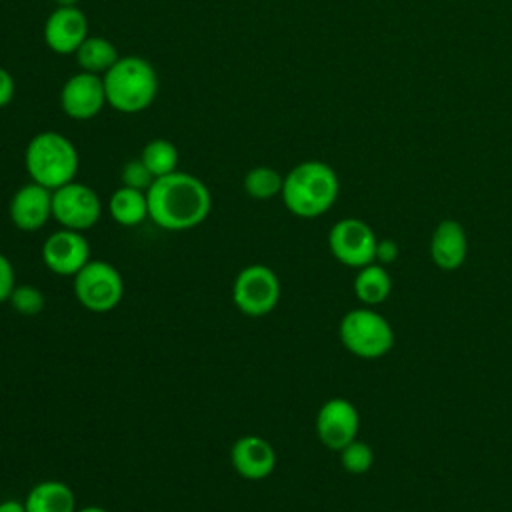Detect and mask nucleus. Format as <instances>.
I'll return each mask as SVG.
<instances>
[{
	"instance_id": "nucleus-15",
	"label": "nucleus",
	"mask_w": 512,
	"mask_h": 512,
	"mask_svg": "<svg viewBox=\"0 0 512 512\" xmlns=\"http://www.w3.org/2000/svg\"><path fill=\"white\" fill-rule=\"evenodd\" d=\"M230 464L244 480H264L276 468V452L266 438L244 434L230 448Z\"/></svg>"
},
{
	"instance_id": "nucleus-10",
	"label": "nucleus",
	"mask_w": 512,
	"mask_h": 512,
	"mask_svg": "<svg viewBox=\"0 0 512 512\" xmlns=\"http://www.w3.org/2000/svg\"><path fill=\"white\" fill-rule=\"evenodd\" d=\"M316 436L328 450L340 452L346 444L358 438L360 414L346 398H330L316 412Z\"/></svg>"
},
{
	"instance_id": "nucleus-30",
	"label": "nucleus",
	"mask_w": 512,
	"mask_h": 512,
	"mask_svg": "<svg viewBox=\"0 0 512 512\" xmlns=\"http://www.w3.org/2000/svg\"><path fill=\"white\" fill-rule=\"evenodd\" d=\"M76 512H108V510L102 506H96V504H88L84 508H76Z\"/></svg>"
},
{
	"instance_id": "nucleus-22",
	"label": "nucleus",
	"mask_w": 512,
	"mask_h": 512,
	"mask_svg": "<svg viewBox=\"0 0 512 512\" xmlns=\"http://www.w3.org/2000/svg\"><path fill=\"white\" fill-rule=\"evenodd\" d=\"M284 184V174L272 166H254L244 174V192L254 200H270L280 196Z\"/></svg>"
},
{
	"instance_id": "nucleus-31",
	"label": "nucleus",
	"mask_w": 512,
	"mask_h": 512,
	"mask_svg": "<svg viewBox=\"0 0 512 512\" xmlns=\"http://www.w3.org/2000/svg\"><path fill=\"white\" fill-rule=\"evenodd\" d=\"M80 0H54L56 6H78Z\"/></svg>"
},
{
	"instance_id": "nucleus-24",
	"label": "nucleus",
	"mask_w": 512,
	"mask_h": 512,
	"mask_svg": "<svg viewBox=\"0 0 512 512\" xmlns=\"http://www.w3.org/2000/svg\"><path fill=\"white\" fill-rule=\"evenodd\" d=\"M8 304L20 316H36L44 310L46 300L40 288L32 284H16L8 298Z\"/></svg>"
},
{
	"instance_id": "nucleus-12",
	"label": "nucleus",
	"mask_w": 512,
	"mask_h": 512,
	"mask_svg": "<svg viewBox=\"0 0 512 512\" xmlns=\"http://www.w3.org/2000/svg\"><path fill=\"white\" fill-rule=\"evenodd\" d=\"M90 260V244L84 232L60 228L42 244L44 266L58 276H76Z\"/></svg>"
},
{
	"instance_id": "nucleus-9",
	"label": "nucleus",
	"mask_w": 512,
	"mask_h": 512,
	"mask_svg": "<svg viewBox=\"0 0 512 512\" xmlns=\"http://www.w3.org/2000/svg\"><path fill=\"white\" fill-rule=\"evenodd\" d=\"M378 238L370 224L360 218H340L328 232L330 254L348 268H362L376 262Z\"/></svg>"
},
{
	"instance_id": "nucleus-23",
	"label": "nucleus",
	"mask_w": 512,
	"mask_h": 512,
	"mask_svg": "<svg viewBox=\"0 0 512 512\" xmlns=\"http://www.w3.org/2000/svg\"><path fill=\"white\" fill-rule=\"evenodd\" d=\"M338 454H340L342 468L354 476L366 474L374 464V450L358 438L352 440L350 444H346Z\"/></svg>"
},
{
	"instance_id": "nucleus-25",
	"label": "nucleus",
	"mask_w": 512,
	"mask_h": 512,
	"mask_svg": "<svg viewBox=\"0 0 512 512\" xmlns=\"http://www.w3.org/2000/svg\"><path fill=\"white\" fill-rule=\"evenodd\" d=\"M120 180H122V186H128V188H134V190H142L146 192L152 182L156 180L152 176V172L148 170V166L142 162V158H132L128 160L122 170H120Z\"/></svg>"
},
{
	"instance_id": "nucleus-3",
	"label": "nucleus",
	"mask_w": 512,
	"mask_h": 512,
	"mask_svg": "<svg viewBox=\"0 0 512 512\" xmlns=\"http://www.w3.org/2000/svg\"><path fill=\"white\" fill-rule=\"evenodd\" d=\"M80 156L74 142L54 130L34 134L24 148V168L32 182L56 190L76 180Z\"/></svg>"
},
{
	"instance_id": "nucleus-28",
	"label": "nucleus",
	"mask_w": 512,
	"mask_h": 512,
	"mask_svg": "<svg viewBox=\"0 0 512 512\" xmlns=\"http://www.w3.org/2000/svg\"><path fill=\"white\" fill-rule=\"evenodd\" d=\"M14 92H16V84H14L12 74L4 66H0V108L8 106L12 102Z\"/></svg>"
},
{
	"instance_id": "nucleus-1",
	"label": "nucleus",
	"mask_w": 512,
	"mask_h": 512,
	"mask_svg": "<svg viewBox=\"0 0 512 512\" xmlns=\"http://www.w3.org/2000/svg\"><path fill=\"white\" fill-rule=\"evenodd\" d=\"M148 218L164 230L182 232L202 224L212 210L208 186L190 172L160 176L146 190Z\"/></svg>"
},
{
	"instance_id": "nucleus-4",
	"label": "nucleus",
	"mask_w": 512,
	"mask_h": 512,
	"mask_svg": "<svg viewBox=\"0 0 512 512\" xmlns=\"http://www.w3.org/2000/svg\"><path fill=\"white\" fill-rule=\"evenodd\" d=\"M102 82L108 106L122 114L146 110L158 94V74L142 56H120Z\"/></svg>"
},
{
	"instance_id": "nucleus-18",
	"label": "nucleus",
	"mask_w": 512,
	"mask_h": 512,
	"mask_svg": "<svg viewBox=\"0 0 512 512\" xmlns=\"http://www.w3.org/2000/svg\"><path fill=\"white\" fill-rule=\"evenodd\" d=\"M108 214L116 224L126 228L142 224L144 220H148L146 192L120 184L108 198Z\"/></svg>"
},
{
	"instance_id": "nucleus-17",
	"label": "nucleus",
	"mask_w": 512,
	"mask_h": 512,
	"mask_svg": "<svg viewBox=\"0 0 512 512\" xmlns=\"http://www.w3.org/2000/svg\"><path fill=\"white\" fill-rule=\"evenodd\" d=\"M26 512H76V494L62 480H42L24 498Z\"/></svg>"
},
{
	"instance_id": "nucleus-16",
	"label": "nucleus",
	"mask_w": 512,
	"mask_h": 512,
	"mask_svg": "<svg viewBox=\"0 0 512 512\" xmlns=\"http://www.w3.org/2000/svg\"><path fill=\"white\" fill-rule=\"evenodd\" d=\"M468 256V236L464 226L454 218H444L430 238V260L444 272L458 270Z\"/></svg>"
},
{
	"instance_id": "nucleus-27",
	"label": "nucleus",
	"mask_w": 512,
	"mask_h": 512,
	"mask_svg": "<svg viewBox=\"0 0 512 512\" xmlns=\"http://www.w3.org/2000/svg\"><path fill=\"white\" fill-rule=\"evenodd\" d=\"M398 254H400V248H398L396 240H392V238L378 240V244H376V262L378 264H382V266L392 264V262H396Z\"/></svg>"
},
{
	"instance_id": "nucleus-14",
	"label": "nucleus",
	"mask_w": 512,
	"mask_h": 512,
	"mask_svg": "<svg viewBox=\"0 0 512 512\" xmlns=\"http://www.w3.org/2000/svg\"><path fill=\"white\" fill-rule=\"evenodd\" d=\"M8 216L22 232H36L52 218V190L28 182L22 184L8 202Z\"/></svg>"
},
{
	"instance_id": "nucleus-19",
	"label": "nucleus",
	"mask_w": 512,
	"mask_h": 512,
	"mask_svg": "<svg viewBox=\"0 0 512 512\" xmlns=\"http://www.w3.org/2000/svg\"><path fill=\"white\" fill-rule=\"evenodd\" d=\"M354 294L356 298L364 304V306H378L382 302H386V298L392 292V278L390 272L386 270V266L372 262L368 266L358 268L354 282H352Z\"/></svg>"
},
{
	"instance_id": "nucleus-29",
	"label": "nucleus",
	"mask_w": 512,
	"mask_h": 512,
	"mask_svg": "<svg viewBox=\"0 0 512 512\" xmlns=\"http://www.w3.org/2000/svg\"><path fill=\"white\" fill-rule=\"evenodd\" d=\"M0 512H26V506L20 500L8 498V500L0 502Z\"/></svg>"
},
{
	"instance_id": "nucleus-20",
	"label": "nucleus",
	"mask_w": 512,
	"mask_h": 512,
	"mask_svg": "<svg viewBox=\"0 0 512 512\" xmlns=\"http://www.w3.org/2000/svg\"><path fill=\"white\" fill-rule=\"evenodd\" d=\"M80 70L104 76L120 58L116 46L104 36H88L80 48L74 52Z\"/></svg>"
},
{
	"instance_id": "nucleus-5",
	"label": "nucleus",
	"mask_w": 512,
	"mask_h": 512,
	"mask_svg": "<svg viewBox=\"0 0 512 512\" xmlns=\"http://www.w3.org/2000/svg\"><path fill=\"white\" fill-rule=\"evenodd\" d=\"M342 346L364 360H376L394 346V330L390 322L370 306L348 310L338 324Z\"/></svg>"
},
{
	"instance_id": "nucleus-11",
	"label": "nucleus",
	"mask_w": 512,
	"mask_h": 512,
	"mask_svg": "<svg viewBox=\"0 0 512 512\" xmlns=\"http://www.w3.org/2000/svg\"><path fill=\"white\" fill-rule=\"evenodd\" d=\"M106 92L102 76L90 72H76L62 84L60 108L62 112L78 122L96 118L106 106Z\"/></svg>"
},
{
	"instance_id": "nucleus-13",
	"label": "nucleus",
	"mask_w": 512,
	"mask_h": 512,
	"mask_svg": "<svg viewBox=\"0 0 512 512\" xmlns=\"http://www.w3.org/2000/svg\"><path fill=\"white\" fill-rule=\"evenodd\" d=\"M88 36V18L78 6H56L44 22V42L60 56H74Z\"/></svg>"
},
{
	"instance_id": "nucleus-6",
	"label": "nucleus",
	"mask_w": 512,
	"mask_h": 512,
	"mask_svg": "<svg viewBox=\"0 0 512 512\" xmlns=\"http://www.w3.org/2000/svg\"><path fill=\"white\" fill-rule=\"evenodd\" d=\"M72 278L76 300L90 312H110L120 304L124 296L122 274L114 264L106 260L90 258Z\"/></svg>"
},
{
	"instance_id": "nucleus-26",
	"label": "nucleus",
	"mask_w": 512,
	"mask_h": 512,
	"mask_svg": "<svg viewBox=\"0 0 512 512\" xmlns=\"http://www.w3.org/2000/svg\"><path fill=\"white\" fill-rule=\"evenodd\" d=\"M16 286V272L6 254L0 252V304L8 302L12 290Z\"/></svg>"
},
{
	"instance_id": "nucleus-21",
	"label": "nucleus",
	"mask_w": 512,
	"mask_h": 512,
	"mask_svg": "<svg viewBox=\"0 0 512 512\" xmlns=\"http://www.w3.org/2000/svg\"><path fill=\"white\" fill-rule=\"evenodd\" d=\"M142 162L148 166V170L152 172L154 178L172 174L178 170V148L174 146V142L166 140V138H152L144 144L142 152H140Z\"/></svg>"
},
{
	"instance_id": "nucleus-8",
	"label": "nucleus",
	"mask_w": 512,
	"mask_h": 512,
	"mask_svg": "<svg viewBox=\"0 0 512 512\" xmlns=\"http://www.w3.org/2000/svg\"><path fill=\"white\" fill-rule=\"evenodd\" d=\"M102 216V200L94 188L82 182H68L52 190V218L60 228L90 230Z\"/></svg>"
},
{
	"instance_id": "nucleus-2",
	"label": "nucleus",
	"mask_w": 512,
	"mask_h": 512,
	"mask_svg": "<svg viewBox=\"0 0 512 512\" xmlns=\"http://www.w3.org/2000/svg\"><path fill=\"white\" fill-rule=\"evenodd\" d=\"M340 192L334 168L322 160H302L284 174L280 198L288 212L298 218H318L326 214Z\"/></svg>"
},
{
	"instance_id": "nucleus-7",
	"label": "nucleus",
	"mask_w": 512,
	"mask_h": 512,
	"mask_svg": "<svg viewBox=\"0 0 512 512\" xmlns=\"http://www.w3.org/2000/svg\"><path fill=\"white\" fill-rule=\"evenodd\" d=\"M280 294V278L266 264H248L232 282V302L244 316L250 318L270 314L278 306Z\"/></svg>"
}]
</instances>
